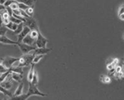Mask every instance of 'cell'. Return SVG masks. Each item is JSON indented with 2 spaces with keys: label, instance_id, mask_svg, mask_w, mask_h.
<instances>
[{
  "label": "cell",
  "instance_id": "1",
  "mask_svg": "<svg viewBox=\"0 0 124 100\" xmlns=\"http://www.w3.org/2000/svg\"><path fill=\"white\" fill-rule=\"evenodd\" d=\"M29 90H28L27 93L21 94L20 96H17L14 97V99H27L31 96H42V97L47 96V94H45V93H42L41 91H40V90L37 87V85H33L31 82H29Z\"/></svg>",
  "mask_w": 124,
  "mask_h": 100
},
{
  "label": "cell",
  "instance_id": "2",
  "mask_svg": "<svg viewBox=\"0 0 124 100\" xmlns=\"http://www.w3.org/2000/svg\"><path fill=\"white\" fill-rule=\"evenodd\" d=\"M34 53L33 52L32 54H23V56L20 57L19 58V60L16 62V63L14 65L16 66H19V67H28L29 65H31L32 63V61H33V58L34 57Z\"/></svg>",
  "mask_w": 124,
  "mask_h": 100
},
{
  "label": "cell",
  "instance_id": "3",
  "mask_svg": "<svg viewBox=\"0 0 124 100\" xmlns=\"http://www.w3.org/2000/svg\"><path fill=\"white\" fill-rule=\"evenodd\" d=\"M47 43H48V40L44 37V36H43V34L38 30V38L36 39V43H35L36 47L37 48L46 47Z\"/></svg>",
  "mask_w": 124,
  "mask_h": 100
},
{
  "label": "cell",
  "instance_id": "4",
  "mask_svg": "<svg viewBox=\"0 0 124 100\" xmlns=\"http://www.w3.org/2000/svg\"><path fill=\"white\" fill-rule=\"evenodd\" d=\"M17 46H19L20 51L22 52L23 54H28L30 52H32V51H34L35 49L37 47L35 46H31V45H29V44H25L24 43H19Z\"/></svg>",
  "mask_w": 124,
  "mask_h": 100
},
{
  "label": "cell",
  "instance_id": "5",
  "mask_svg": "<svg viewBox=\"0 0 124 100\" xmlns=\"http://www.w3.org/2000/svg\"><path fill=\"white\" fill-rule=\"evenodd\" d=\"M18 60H19V58H14L11 56H7L4 58H2V63L6 68L9 69L14 65V63H15Z\"/></svg>",
  "mask_w": 124,
  "mask_h": 100
},
{
  "label": "cell",
  "instance_id": "6",
  "mask_svg": "<svg viewBox=\"0 0 124 100\" xmlns=\"http://www.w3.org/2000/svg\"><path fill=\"white\" fill-rule=\"evenodd\" d=\"M24 24H25V25H27L28 27H29L31 30H32V29H38V24H37V21L35 20V19H34L32 16L26 17Z\"/></svg>",
  "mask_w": 124,
  "mask_h": 100
},
{
  "label": "cell",
  "instance_id": "7",
  "mask_svg": "<svg viewBox=\"0 0 124 100\" xmlns=\"http://www.w3.org/2000/svg\"><path fill=\"white\" fill-rule=\"evenodd\" d=\"M31 31V29L29 27H28L27 25H25L24 28L23 29V31L18 34V38H17V42L19 43H22L23 42V40L24 39V38L25 37L26 35H28Z\"/></svg>",
  "mask_w": 124,
  "mask_h": 100
},
{
  "label": "cell",
  "instance_id": "8",
  "mask_svg": "<svg viewBox=\"0 0 124 100\" xmlns=\"http://www.w3.org/2000/svg\"><path fill=\"white\" fill-rule=\"evenodd\" d=\"M0 43L4 44H8V45H18V42L9 39L5 35L0 36Z\"/></svg>",
  "mask_w": 124,
  "mask_h": 100
},
{
  "label": "cell",
  "instance_id": "9",
  "mask_svg": "<svg viewBox=\"0 0 124 100\" xmlns=\"http://www.w3.org/2000/svg\"><path fill=\"white\" fill-rule=\"evenodd\" d=\"M52 51V49H49L46 47H41V48H36L35 50L34 51V54H43V55H45V54H49Z\"/></svg>",
  "mask_w": 124,
  "mask_h": 100
},
{
  "label": "cell",
  "instance_id": "10",
  "mask_svg": "<svg viewBox=\"0 0 124 100\" xmlns=\"http://www.w3.org/2000/svg\"><path fill=\"white\" fill-rule=\"evenodd\" d=\"M8 76L4 81H2V82L0 83V85H1L2 87H3L4 88H5V89L9 90V89L11 88V87L13 85V83H12V81H11L12 80L11 77V79H10L9 78H8Z\"/></svg>",
  "mask_w": 124,
  "mask_h": 100
},
{
  "label": "cell",
  "instance_id": "11",
  "mask_svg": "<svg viewBox=\"0 0 124 100\" xmlns=\"http://www.w3.org/2000/svg\"><path fill=\"white\" fill-rule=\"evenodd\" d=\"M23 43H24L25 44H29V45H31V46H36V45H35L36 40L32 38L30 36L29 34L28 35H26L25 37L24 38V39L23 40Z\"/></svg>",
  "mask_w": 124,
  "mask_h": 100
},
{
  "label": "cell",
  "instance_id": "12",
  "mask_svg": "<svg viewBox=\"0 0 124 100\" xmlns=\"http://www.w3.org/2000/svg\"><path fill=\"white\" fill-rule=\"evenodd\" d=\"M11 77L13 81H16V82L20 83L22 79H23V74L17 73V72H11Z\"/></svg>",
  "mask_w": 124,
  "mask_h": 100
},
{
  "label": "cell",
  "instance_id": "13",
  "mask_svg": "<svg viewBox=\"0 0 124 100\" xmlns=\"http://www.w3.org/2000/svg\"><path fill=\"white\" fill-rule=\"evenodd\" d=\"M34 63H31V69L29 72L28 73V76H27V80L29 82H31L32 81V78H33V76H34Z\"/></svg>",
  "mask_w": 124,
  "mask_h": 100
},
{
  "label": "cell",
  "instance_id": "14",
  "mask_svg": "<svg viewBox=\"0 0 124 100\" xmlns=\"http://www.w3.org/2000/svg\"><path fill=\"white\" fill-rule=\"evenodd\" d=\"M23 87H24V84H23V82H21V83L19 85L18 87L16 88V91H15V93H14V94L13 98H14V97H16V96H20V95L23 94Z\"/></svg>",
  "mask_w": 124,
  "mask_h": 100
},
{
  "label": "cell",
  "instance_id": "15",
  "mask_svg": "<svg viewBox=\"0 0 124 100\" xmlns=\"http://www.w3.org/2000/svg\"><path fill=\"white\" fill-rule=\"evenodd\" d=\"M17 2H21L29 7H34V4L36 2V0H14Z\"/></svg>",
  "mask_w": 124,
  "mask_h": 100
},
{
  "label": "cell",
  "instance_id": "16",
  "mask_svg": "<svg viewBox=\"0 0 124 100\" xmlns=\"http://www.w3.org/2000/svg\"><path fill=\"white\" fill-rule=\"evenodd\" d=\"M0 92L2 93L5 96H7L10 97V98H13V96H14V94H12L11 92H10L8 89L4 88L1 85H0Z\"/></svg>",
  "mask_w": 124,
  "mask_h": 100
},
{
  "label": "cell",
  "instance_id": "17",
  "mask_svg": "<svg viewBox=\"0 0 124 100\" xmlns=\"http://www.w3.org/2000/svg\"><path fill=\"white\" fill-rule=\"evenodd\" d=\"M11 72H17V73H20V74H23V69L22 67H19V66H12L11 68H9Z\"/></svg>",
  "mask_w": 124,
  "mask_h": 100
},
{
  "label": "cell",
  "instance_id": "18",
  "mask_svg": "<svg viewBox=\"0 0 124 100\" xmlns=\"http://www.w3.org/2000/svg\"><path fill=\"white\" fill-rule=\"evenodd\" d=\"M17 24H16V23H13V22H9L5 26H6V28L8 29H9V30H11V31H14L16 29V28H17Z\"/></svg>",
  "mask_w": 124,
  "mask_h": 100
},
{
  "label": "cell",
  "instance_id": "19",
  "mask_svg": "<svg viewBox=\"0 0 124 100\" xmlns=\"http://www.w3.org/2000/svg\"><path fill=\"white\" fill-rule=\"evenodd\" d=\"M11 71L10 70V69H8V71L3 72V73H2L1 76H0V83L2 82V81H4L8 78V76H9V74L11 73Z\"/></svg>",
  "mask_w": 124,
  "mask_h": 100
},
{
  "label": "cell",
  "instance_id": "20",
  "mask_svg": "<svg viewBox=\"0 0 124 100\" xmlns=\"http://www.w3.org/2000/svg\"><path fill=\"white\" fill-rule=\"evenodd\" d=\"M24 26H25V24H24V23H23V22H22V23H20V24H18V25H17L16 29L14 31V34L18 35V34H19L23 31V28H24Z\"/></svg>",
  "mask_w": 124,
  "mask_h": 100
},
{
  "label": "cell",
  "instance_id": "21",
  "mask_svg": "<svg viewBox=\"0 0 124 100\" xmlns=\"http://www.w3.org/2000/svg\"><path fill=\"white\" fill-rule=\"evenodd\" d=\"M100 80L102 81V83H105V84H108L111 82V78L109 76H104V75H101Z\"/></svg>",
  "mask_w": 124,
  "mask_h": 100
},
{
  "label": "cell",
  "instance_id": "22",
  "mask_svg": "<svg viewBox=\"0 0 124 100\" xmlns=\"http://www.w3.org/2000/svg\"><path fill=\"white\" fill-rule=\"evenodd\" d=\"M43 56H44V55H43V54H35L34 57V58H33L32 63H34V64H36V63H39L40 61L43 58Z\"/></svg>",
  "mask_w": 124,
  "mask_h": 100
},
{
  "label": "cell",
  "instance_id": "23",
  "mask_svg": "<svg viewBox=\"0 0 124 100\" xmlns=\"http://www.w3.org/2000/svg\"><path fill=\"white\" fill-rule=\"evenodd\" d=\"M38 29H32V30H31V31H30V33H29V34H30V36L32 38H34V39H35L36 40L37 38H38Z\"/></svg>",
  "mask_w": 124,
  "mask_h": 100
},
{
  "label": "cell",
  "instance_id": "24",
  "mask_svg": "<svg viewBox=\"0 0 124 100\" xmlns=\"http://www.w3.org/2000/svg\"><path fill=\"white\" fill-rule=\"evenodd\" d=\"M38 73L36 72H34V76H33V78H32V81H31V83L34 85H37L38 84Z\"/></svg>",
  "mask_w": 124,
  "mask_h": 100
},
{
  "label": "cell",
  "instance_id": "25",
  "mask_svg": "<svg viewBox=\"0 0 124 100\" xmlns=\"http://www.w3.org/2000/svg\"><path fill=\"white\" fill-rule=\"evenodd\" d=\"M25 11L29 16H33V14H34L33 7H28V8H26V10H25Z\"/></svg>",
  "mask_w": 124,
  "mask_h": 100
},
{
  "label": "cell",
  "instance_id": "26",
  "mask_svg": "<svg viewBox=\"0 0 124 100\" xmlns=\"http://www.w3.org/2000/svg\"><path fill=\"white\" fill-rule=\"evenodd\" d=\"M9 20H10V21H11V22H13V23H16V24H17V25L20 24V23H22V21H21V20H20L19 19H17L16 17L14 16L13 15L10 16Z\"/></svg>",
  "mask_w": 124,
  "mask_h": 100
},
{
  "label": "cell",
  "instance_id": "27",
  "mask_svg": "<svg viewBox=\"0 0 124 100\" xmlns=\"http://www.w3.org/2000/svg\"><path fill=\"white\" fill-rule=\"evenodd\" d=\"M8 31V29L6 28L5 25H2L0 26V36L5 35V34Z\"/></svg>",
  "mask_w": 124,
  "mask_h": 100
},
{
  "label": "cell",
  "instance_id": "28",
  "mask_svg": "<svg viewBox=\"0 0 124 100\" xmlns=\"http://www.w3.org/2000/svg\"><path fill=\"white\" fill-rule=\"evenodd\" d=\"M18 7H19V9H20V10L25 11V10H26V8H28V7H29V6L26 5L23 3H21V2H18Z\"/></svg>",
  "mask_w": 124,
  "mask_h": 100
},
{
  "label": "cell",
  "instance_id": "29",
  "mask_svg": "<svg viewBox=\"0 0 124 100\" xmlns=\"http://www.w3.org/2000/svg\"><path fill=\"white\" fill-rule=\"evenodd\" d=\"M8 69L6 68V67L2 64V63H0V74L3 73V72H6V71H8Z\"/></svg>",
  "mask_w": 124,
  "mask_h": 100
},
{
  "label": "cell",
  "instance_id": "30",
  "mask_svg": "<svg viewBox=\"0 0 124 100\" xmlns=\"http://www.w3.org/2000/svg\"><path fill=\"white\" fill-rule=\"evenodd\" d=\"M14 2H15L14 0H7V1L5 2V3L4 4V6L6 8V7H9L11 6V4H13Z\"/></svg>",
  "mask_w": 124,
  "mask_h": 100
},
{
  "label": "cell",
  "instance_id": "31",
  "mask_svg": "<svg viewBox=\"0 0 124 100\" xmlns=\"http://www.w3.org/2000/svg\"><path fill=\"white\" fill-rule=\"evenodd\" d=\"M10 7L11 8L12 10H15V9H18V8H19V7H18V2H17L16 1H15V2H14L13 4H11Z\"/></svg>",
  "mask_w": 124,
  "mask_h": 100
},
{
  "label": "cell",
  "instance_id": "32",
  "mask_svg": "<svg viewBox=\"0 0 124 100\" xmlns=\"http://www.w3.org/2000/svg\"><path fill=\"white\" fill-rule=\"evenodd\" d=\"M2 17H3V18H10V15H9V14H8V13L7 12V11L5 10V9L4 10V11L2 12Z\"/></svg>",
  "mask_w": 124,
  "mask_h": 100
},
{
  "label": "cell",
  "instance_id": "33",
  "mask_svg": "<svg viewBox=\"0 0 124 100\" xmlns=\"http://www.w3.org/2000/svg\"><path fill=\"white\" fill-rule=\"evenodd\" d=\"M5 10L7 11V12H8V14H9L10 16L13 15V10H12L10 6H9V7H6V8H5Z\"/></svg>",
  "mask_w": 124,
  "mask_h": 100
},
{
  "label": "cell",
  "instance_id": "34",
  "mask_svg": "<svg viewBox=\"0 0 124 100\" xmlns=\"http://www.w3.org/2000/svg\"><path fill=\"white\" fill-rule=\"evenodd\" d=\"M122 14H124V5H121L119 8V10H118V16Z\"/></svg>",
  "mask_w": 124,
  "mask_h": 100
},
{
  "label": "cell",
  "instance_id": "35",
  "mask_svg": "<svg viewBox=\"0 0 124 100\" xmlns=\"http://www.w3.org/2000/svg\"><path fill=\"white\" fill-rule=\"evenodd\" d=\"M107 67V69H108V70H111V69H112L113 68H114L115 66L111 63H109V64H107V67Z\"/></svg>",
  "mask_w": 124,
  "mask_h": 100
},
{
  "label": "cell",
  "instance_id": "36",
  "mask_svg": "<svg viewBox=\"0 0 124 100\" xmlns=\"http://www.w3.org/2000/svg\"><path fill=\"white\" fill-rule=\"evenodd\" d=\"M118 63H119V59L118 58H114V59H113V61H112V63L116 67L117 64H118Z\"/></svg>",
  "mask_w": 124,
  "mask_h": 100
},
{
  "label": "cell",
  "instance_id": "37",
  "mask_svg": "<svg viewBox=\"0 0 124 100\" xmlns=\"http://www.w3.org/2000/svg\"><path fill=\"white\" fill-rule=\"evenodd\" d=\"M9 22H10L9 18H3V25H6Z\"/></svg>",
  "mask_w": 124,
  "mask_h": 100
},
{
  "label": "cell",
  "instance_id": "38",
  "mask_svg": "<svg viewBox=\"0 0 124 100\" xmlns=\"http://www.w3.org/2000/svg\"><path fill=\"white\" fill-rule=\"evenodd\" d=\"M122 71V67L120 66H116L115 67V72H120Z\"/></svg>",
  "mask_w": 124,
  "mask_h": 100
},
{
  "label": "cell",
  "instance_id": "39",
  "mask_svg": "<svg viewBox=\"0 0 124 100\" xmlns=\"http://www.w3.org/2000/svg\"><path fill=\"white\" fill-rule=\"evenodd\" d=\"M3 25V17L2 14H0V26H2Z\"/></svg>",
  "mask_w": 124,
  "mask_h": 100
},
{
  "label": "cell",
  "instance_id": "40",
  "mask_svg": "<svg viewBox=\"0 0 124 100\" xmlns=\"http://www.w3.org/2000/svg\"><path fill=\"white\" fill-rule=\"evenodd\" d=\"M112 61H113V59H112V58H108V61H106V65H107V64H109V63H111Z\"/></svg>",
  "mask_w": 124,
  "mask_h": 100
},
{
  "label": "cell",
  "instance_id": "41",
  "mask_svg": "<svg viewBox=\"0 0 124 100\" xmlns=\"http://www.w3.org/2000/svg\"><path fill=\"white\" fill-rule=\"evenodd\" d=\"M118 16L121 20H124V14H122L119 15Z\"/></svg>",
  "mask_w": 124,
  "mask_h": 100
},
{
  "label": "cell",
  "instance_id": "42",
  "mask_svg": "<svg viewBox=\"0 0 124 100\" xmlns=\"http://www.w3.org/2000/svg\"><path fill=\"white\" fill-rule=\"evenodd\" d=\"M5 9V7L2 5H0V11H4Z\"/></svg>",
  "mask_w": 124,
  "mask_h": 100
},
{
  "label": "cell",
  "instance_id": "43",
  "mask_svg": "<svg viewBox=\"0 0 124 100\" xmlns=\"http://www.w3.org/2000/svg\"><path fill=\"white\" fill-rule=\"evenodd\" d=\"M7 1V0H0V5H4V4L5 3V2Z\"/></svg>",
  "mask_w": 124,
  "mask_h": 100
},
{
  "label": "cell",
  "instance_id": "44",
  "mask_svg": "<svg viewBox=\"0 0 124 100\" xmlns=\"http://www.w3.org/2000/svg\"><path fill=\"white\" fill-rule=\"evenodd\" d=\"M123 69L124 70V63H123Z\"/></svg>",
  "mask_w": 124,
  "mask_h": 100
},
{
  "label": "cell",
  "instance_id": "45",
  "mask_svg": "<svg viewBox=\"0 0 124 100\" xmlns=\"http://www.w3.org/2000/svg\"><path fill=\"white\" fill-rule=\"evenodd\" d=\"M123 79H124V70H123Z\"/></svg>",
  "mask_w": 124,
  "mask_h": 100
},
{
  "label": "cell",
  "instance_id": "46",
  "mask_svg": "<svg viewBox=\"0 0 124 100\" xmlns=\"http://www.w3.org/2000/svg\"><path fill=\"white\" fill-rule=\"evenodd\" d=\"M123 38H124V36H123Z\"/></svg>",
  "mask_w": 124,
  "mask_h": 100
}]
</instances>
